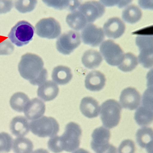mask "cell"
I'll return each mask as SVG.
<instances>
[{"label":"cell","instance_id":"f1b7e54d","mask_svg":"<svg viewBox=\"0 0 153 153\" xmlns=\"http://www.w3.org/2000/svg\"><path fill=\"white\" fill-rule=\"evenodd\" d=\"M37 3V0H15L14 5L19 12L25 13L33 11Z\"/></svg>","mask_w":153,"mask_h":153},{"label":"cell","instance_id":"8992f818","mask_svg":"<svg viewBox=\"0 0 153 153\" xmlns=\"http://www.w3.org/2000/svg\"><path fill=\"white\" fill-rule=\"evenodd\" d=\"M110 137L109 130L105 127L101 126L95 128L91 134V149L97 153L116 152V148L109 143Z\"/></svg>","mask_w":153,"mask_h":153},{"label":"cell","instance_id":"cb8c5ba5","mask_svg":"<svg viewBox=\"0 0 153 153\" xmlns=\"http://www.w3.org/2000/svg\"><path fill=\"white\" fill-rule=\"evenodd\" d=\"M134 119L139 126H145L151 124L153 121V110L141 105L136 111Z\"/></svg>","mask_w":153,"mask_h":153},{"label":"cell","instance_id":"e575fe53","mask_svg":"<svg viewBox=\"0 0 153 153\" xmlns=\"http://www.w3.org/2000/svg\"><path fill=\"white\" fill-rule=\"evenodd\" d=\"M48 147L51 151L54 153L62 152L59 142V136L55 135L51 137L48 142Z\"/></svg>","mask_w":153,"mask_h":153},{"label":"cell","instance_id":"484cf974","mask_svg":"<svg viewBox=\"0 0 153 153\" xmlns=\"http://www.w3.org/2000/svg\"><path fill=\"white\" fill-rule=\"evenodd\" d=\"M142 16L140 9L137 6L131 5L126 7L123 11L122 18L126 22L133 24L139 21Z\"/></svg>","mask_w":153,"mask_h":153},{"label":"cell","instance_id":"5b68a950","mask_svg":"<svg viewBox=\"0 0 153 153\" xmlns=\"http://www.w3.org/2000/svg\"><path fill=\"white\" fill-rule=\"evenodd\" d=\"M34 27L24 20L18 22L11 29L8 36L11 42L18 47L29 43L33 39Z\"/></svg>","mask_w":153,"mask_h":153},{"label":"cell","instance_id":"6da1fadb","mask_svg":"<svg viewBox=\"0 0 153 153\" xmlns=\"http://www.w3.org/2000/svg\"><path fill=\"white\" fill-rule=\"evenodd\" d=\"M44 63L39 56L31 53L23 55L18 65L21 76L33 85L39 86L46 81L48 76Z\"/></svg>","mask_w":153,"mask_h":153},{"label":"cell","instance_id":"7a4b0ae2","mask_svg":"<svg viewBox=\"0 0 153 153\" xmlns=\"http://www.w3.org/2000/svg\"><path fill=\"white\" fill-rule=\"evenodd\" d=\"M82 131L79 126L70 122L65 126L63 133L59 136L60 147L62 151L74 152L79 147Z\"/></svg>","mask_w":153,"mask_h":153},{"label":"cell","instance_id":"836d02e7","mask_svg":"<svg viewBox=\"0 0 153 153\" xmlns=\"http://www.w3.org/2000/svg\"><path fill=\"white\" fill-rule=\"evenodd\" d=\"M133 0H100V2L107 7L117 6L120 8H122L128 5Z\"/></svg>","mask_w":153,"mask_h":153},{"label":"cell","instance_id":"30bf717a","mask_svg":"<svg viewBox=\"0 0 153 153\" xmlns=\"http://www.w3.org/2000/svg\"><path fill=\"white\" fill-rule=\"evenodd\" d=\"M81 43L79 33L72 30L62 34L57 39L56 48L60 53L69 55L77 48Z\"/></svg>","mask_w":153,"mask_h":153},{"label":"cell","instance_id":"ba28073f","mask_svg":"<svg viewBox=\"0 0 153 153\" xmlns=\"http://www.w3.org/2000/svg\"><path fill=\"white\" fill-rule=\"evenodd\" d=\"M100 51L107 63L113 66H118L124 55L119 45L111 40L102 42L100 47Z\"/></svg>","mask_w":153,"mask_h":153},{"label":"cell","instance_id":"83f0119b","mask_svg":"<svg viewBox=\"0 0 153 153\" xmlns=\"http://www.w3.org/2000/svg\"><path fill=\"white\" fill-rule=\"evenodd\" d=\"M137 57L131 53L124 54L123 59L118 65V67L121 71L127 72L134 69L138 65Z\"/></svg>","mask_w":153,"mask_h":153},{"label":"cell","instance_id":"f546056e","mask_svg":"<svg viewBox=\"0 0 153 153\" xmlns=\"http://www.w3.org/2000/svg\"><path fill=\"white\" fill-rule=\"evenodd\" d=\"M13 139L8 133H0V152H7L12 148Z\"/></svg>","mask_w":153,"mask_h":153},{"label":"cell","instance_id":"f35d334b","mask_svg":"<svg viewBox=\"0 0 153 153\" xmlns=\"http://www.w3.org/2000/svg\"><path fill=\"white\" fill-rule=\"evenodd\" d=\"M139 6L145 10H152L153 0H138Z\"/></svg>","mask_w":153,"mask_h":153},{"label":"cell","instance_id":"52a82bcc","mask_svg":"<svg viewBox=\"0 0 153 153\" xmlns=\"http://www.w3.org/2000/svg\"><path fill=\"white\" fill-rule=\"evenodd\" d=\"M135 42L139 51L138 62L144 68H151L153 66L152 36H138L136 38Z\"/></svg>","mask_w":153,"mask_h":153},{"label":"cell","instance_id":"d6986e66","mask_svg":"<svg viewBox=\"0 0 153 153\" xmlns=\"http://www.w3.org/2000/svg\"><path fill=\"white\" fill-rule=\"evenodd\" d=\"M79 108L82 113L85 117L91 118L97 117L100 110L97 101L90 97L83 98L81 100Z\"/></svg>","mask_w":153,"mask_h":153},{"label":"cell","instance_id":"8fae6325","mask_svg":"<svg viewBox=\"0 0 153 153\" xmlns=\"http://www.w3.org/2000/svg\"><path fill=\"white\" fill-rule=\"evenodd\" d=\"M81 37L85 44L93 47L98 46L104 38V34L102 29L94 25L89 23L82 29Z\"/></svg>","mask_w":153,"mask_h":153},{"label":"cell","instance_id":"603a6c76","mask_svg":"<svg viewBox=\"0 0 153 153\" xmlns=\"http://www.w3.org/2000/svg\"><path fill=\"white\" fill-rule=\"evenodd\" d=\"M66 20L68 26L76 30L82 29L87 23L85 17L78 9L69 14Z\"/></svg>","mask_w":153,"mask_h":153},{"label":"cell","instance_id":"4316f807","mask_svg":"<svg viewBox=\"0 0 153 153\" xmlns=\"http://www.w3.org/2000/svg\"><path fill=\"white\" fill-rule=\"evenodd\" d=\"M12 148L16 153H30L33 151V145L29 139L24 137H18L13 140Z\"/></svg>","mask_w":153,"mask_h":153},{"label":"cell","instance_id":"7402d4cb","mask_svg":"<svg viewBox=\"0 0 153 153\" xmlns=\"http://www.w3.org/2000/svg\"><path fill=\"white\" fill-rule=\"evenodd\" d=\"M102 60L100 53L96 50L90 49L85 51L82 58V62L84 66L89 69L98 67Z\"/></svg>","mask_w":153,"mask_h":153},{"label":"cell","instance_id":"ac0fdd59","mask_svg":"<svg viewBox=\"0 0 153 153\" xmlns=\"http://www.w3.org/2000/svg\"><path fill=\"white\" fill-rule=\"evenodd\" d=\"M59 88L55 82L46 81L39 86L37 91L38 96L45 102L54 99L57 96Z\"/></svg>","mask_w":153,"mask_h":153},{"label":"cell","instance_id":"1f68e13d","mask_svg":"<svg viewBox=\"0 0 153 153\" xmlns=\"http://www.w3.org/2000/svg\"><path fill=\"white\" fill-rule=\"evenodd\" d=\"M134 143L131 140H123L119 146L117 151L119 153H134L135 151Z\"/></svg>","mask_w":153,"mask_h":153},{"label":"cell","instance_id":"d6a6232c","mask_svg":"<svg viewBox=\"0 0 153 153\" xmlns=\"http://www.w3.org/2000/svg\"><path fill=\"white\" fill-rule=\"evenodd\" d=\"M14 46L8 39L0 40V55H8L13 51Z\"/></svg>","mask_w":153,"mask_h":153},{"label":"cell","instance_id":"4dcf8cb0","mask_svg":"<svg viewBox=\"0 0 153 153\" xmlns=\"http://www.w3.org/2000/svg\"><path fill=\"white\" fill-rule=\"evenodd\" d=\"M152 87H149L144 92L142 97V105L153 110Z\"/></svg>","mask_w":153,"mask_h":153},{"label":"cell","instance_id":"e0dca14e","mask_svg":"<svg viewBox=\"0 0 153 153\" xmlns=\"http://www.w3.org/2000/svg\"><path fill=\"white\" fill-rule=\"evenodd\" d=\"M106 79L104 75L101 72L93 71L86 75L85 80V85L88 90L93 91H99L104 87Z\"/></svg>","mask_w":153,"mask_h":153},{"label":"cell","instance_id":"4fadbf2b","mask_svg":"<svg viewBox=\"0 0 153 153\" xmlns=\"http://www.w3.org/2000/svg\"><path fill=\"white\" fill-rule=\"evenodd\" d=\"M120 102L125 109L133 110L137 108L141 102L139 93L134 88L129 87L123 89L120 97Z\"/></svg>","mask_w":153,"mask_h":153},{"label":"cell","instance_id":"74e56055","mask_svg":"<svg viewBox=\"0 0 153 153\" xmlns=\"http://www.w3.org/2000/svg\"><path fill=\"white\" fill-rule=\"evenodd\" d=\"M80 4L81 0H65L64 9L73 11L77 9Z\"/></svg>","mask_w":153,"mask_h":153},{"label":"cell","instance_id":"5bb4252c","mask_svg":"<svg viewBox=\"0 0 153 153\" xmlns=\"http://www.w3.org/2000/svg\"><path fill=\"white\" fill-rule=\"evenodd\" d=\"M125 28L123 22L120 18L114 17L109 19L104 24L103 31L107 37L116 39L123 34Z\"/></svg>","mask_w":153,"mask_h":153},{"label":"cell","instance_id":"7c38bea8","mask_svg":"<svg viewBox=\"0 0 153 153\" xmlns=\"http://www.w3.org/2000/svg\"><path fill=\"white\" fill-rule=\"evenodd\" d=\"M77 9L85 17L87 23H91L104 14V6L98 1H91L80 5Z\"/></svg>","mask_w":153,"mask_h":153},{"label":"cell","instance_id":"277c9868","mask_svg":"<svg viewBox=\"0 0 153 153\" xmlns=\"http://www.w3.org/2000/svg\"><path fill=\"white\" fill-rule=\"evenodd\" d=\"M30 129L34 135L41 137H51L56 135L59 124L54 118L42 116L29 123Z\"/></svg>","mask_w":153,"mask_h":153},{"label":"cell","instance_id":"ffe728a7","mask_svg":"<svg viewBox=\"0 0 153 153\" xmlns=\"http://www.w3.org/2000/svg\"><path fill=\"white\" fill-rule=\"evenodd\" d=\"M10 129L13 135L18 137H24L29 131V123L24 117L17 116L11 120Z\"/></svg>","mask_w":153,"mask_h":153},{"label":"cell","instance_id":"3957f363","mask_svg":"<svg viewBox=\"0 0 153 153\" xmlns=\"http://www.w3.org/2000/svg\"><path fill=\"white\" fill-rule=\"evenodd\" d=\"M122 108L120 104L114 99L104 102L100 107V116L105 127L111 128L117 126L120 118Z\"/></svg>","mask_w":153,"mask_h":153},{"label":"cell","instance_id":"2e32d148","mask_svg":"<svg viewBox=\"0 0 153 153\" xmlns=\"http://www.w3.org/2000/svg\"><path fill=\"white\" fill-rule=\"evenodd\" d=\"M136 141L141 148L145 149L147 152L153 153V130L151 128L143 126L136 134Z\"/></svg>","mask_w":153,"mask_h":153},{"label":"cell","instance_id":"8d00e7d4","mask_svg":"<svg viewBox=\"0 0 153 153\" xmlns=\"http://www.w3.org/2000/svg\"><path fill=\"white\" fill-rule=\"evenodd\" d=\"M13 5V0H0V14L10 12Z\"/></svg>","mask_w":153,"mask_h":153},{"label":"cell","instance_id":"9c48e42d","mask_svg":"<svg viewBox=\"0 0 153 153\" xmlns=\"http://www.w3.org/2000/svg\"><path fill=\"white\" fill-rule=\"evenodd\" d=\"M35 30L38 36L50 39L57 38L61 31L60 24L52 17L45 18L40 20L35 25Z\"/></svg>","mask_w":153,"mask_h":153},{"label":"cell","instance_id":"d590c367","mask_svg":"<svg viewBox=\"0 0 153 153\" xmlns=\"http://www.w3.org/2000/svg\"><path fill=\"white\" fill-rule=\"evenodd\" d=\"M42 1L48 7L57 10L64 9L65 0H42Z\"/></svg>","mask_w":153,"mask_h":153},{"label":"cell","instance_id":"44dd1931","mask_svg":"<svg viewBox=\"0 0 153 153\" xmlns=\"http://www.w3.org/2000/svg\"><path fill=\"white\" fill-rule=\"evenodd\" d=\"M72 77L70 68L63 65H59L55 67L52 74L53 81L59 85H64L68 83Z\"/></svg>","mask_w":153,"mask_h":153},{"label":"cell","instance_id":"d4e9b609","mask_svg":"<svg viewBox=\"0 0 153 153\" xmlns=\"http://www.w3.org/2000/svg\"><path fill=\"white\" fill-rule=\"evenodd\" d=\"M30 100L28 96L24 93L17 92L13 94L10 100V104L12 108L19 112H22Z\"/></svg>","mask_w":153,"mask_h":153},{"label":"cell","instance_id":"9a60e30c","mask_svg":"<svg viewBox=\"0 0 153 153\" xmlns=\"http://www.w3.org/2000/svg\"><path fill=\"white\" fill-rule=\"evenodd\" d=\"M45 110V106L41 100L35 98L30 100L26 105L24 112L26 118L32 120L42 117Z\"/></svg>","mask_w":153,"mask_h":153}]
</instances>
